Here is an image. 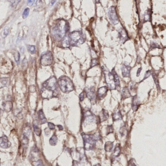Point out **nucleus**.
Instances as JSON below:
<instances>
[{"label": "nucleus", "mask_w": 166, "mask_h": 166, "mask_svg": "<svg viewBox=\"0 0 166 166\" xmlns=\"http://www.w3.org/2000/svg\"><path fill=\"white\" fill-rule=\"evenodd\" d=\"M1 109L0 108V115H1Z\"/></svg>", "instance_id": "obj_53"}, {"label": "nucleus", "mask_w": 166, "mask_h": 166, "mask_svg": "<svg viewBox=\"0 0 166 166\" xmlns=\"http://www.w3.org/2000/svg\"><path fill=\"white\" fill-rule=\"evenodd\" d=\"M119 37L120 40L123 43H124L126 41L129 40V39L128 34L124 28H122L119 31Z\"/></svg>", "instance_id": "obj_12"}, {"label": "nucleus", "mask_w": 166, "mask_h": 166, "mask_svg": "<svg viewBox=\"0 0 166 166\" xmlns=\"http://www.w3.org/2000/svg\"><path fill=\"white\" fill-rule=\"evenodd\" d=\"M112 74H113L114 77V79H115V82L117 86H120V82H119V76L117 75V74L116 73L115 70L113 69L112 71Z\"/></svg>", "instance_id": "obj_28"}, {"label": "nucleus", "mask_w": 166, "mask_h": 166, "mask_svg": "<svg viewBox=\"0 0 166 166\" xmlns=\"http://www.w3.org/2000/svg\"><path fill=\"white\" fill-rule=\"evenodd\" d=\"M97 121L96 117L89 109H85L83 112V123L84 125H87L93 122Z\"/></svg>", "instance_id": "obj_7"}, {"label": "nucleus", "mask_w": 166, "mask_h": 166, "mask_svg": "<svg viewBox=\"0 0 166 166\" xmlns=\"http://www.w3.org/2000/svg\"><path fill=\"white\" fill-rule=\"evenodd\" d=\"M35 0H28L27 1V5L29 7H31L35 3Z\"/></svg>", "instance_id": "obj_43"}, {"label": "nucleus", "mask_w": 166, "mask_h": 166, "mask_svg": "<svg viewBox=\"0 0 166 166\" xmlns=\"http://www.w3.org/2000/svg\"><path fill=\"white\" fill-rule=\"evenodd\" d=\"M106 135H108L109 133H112L114 132L113 127L112 125H108L106 128Z\"/></svg>", "instance_id": "obj_35"}, {"label": "nucleus", "mask_w": 166, "mask_h": 166, "mask_svg": "<svg viewBox=\"0 0 166 166\" xmlns=\"http://www.w3.org/2000/svg\"><path fill=\"white\" fill-rule=\"evenodd\" d=\"M81 135L84 142V148L86 151L93 149L95 148L97 141L101 139V136L98 132L92 135H86L83 133Z\"/></svg>", "instance_id": "obj_3"}, {"label": "nucleus", "mask_w": 166, "mask_h": 166, "mask_svg": "<svg viewBox=\"0 0 166 166\" xmlns=\"http://www.w3.org/2000/svg\"><path fill=\"white\" fill-rule=\"evenodd\" d=\"M152 16V10L151 9H148L146 10L144 14V23H146L147 22H150L151 20Z\"/></svg>", "instance_id": "obj_18"}, {"label": "nucleus", "mask_w": 166, "mask_h": 166, "mask_svg": "<svg viewBox=\"0 0 166 166\" xmlns=\"http://www.w3.org/2000/svg\"><path fill=\"white\" fill-rule=\"evenodd\" d=\"M62 40V45L63 47L68 48L71 46V42L69 35L65 36Z\"/></svg>", "instance_id": "obj_17"}, {"label": "nucleus", "mask_w": 166, "mask_h": 166, "mask_svg": "<svg viewBox=\"0 0 166 166\" xmlns=\"http://www.w3.org/2000/svg\"><path fill=\"white\" fill-rule=\"evenodd\" d=\"M14 56L15 58V60L17 62V65H19L20 61V54L18 51H15L14 53Z\"/></svg>", "instance_id": "obj_32"}, {"label": "nucleus", "mask_w": 166, "mask_h": 166, "mask_svg": "<svg viewBox=\"0 0 166 166\" xmlns=\"http://www.w3.org/2000/svg\"><path fill=\"white\" fill-rule=\"evenodd\" d=\"M11 146V143L10 142L5 135H3L0 137V147L3 149H8Z\"/></svg>", "instance_id": "obj_10"}, {"label": "nucleus", "mask_w": 166, "mask_h": 166, "mask_svg": "<svg viewBox=\"0 0 166 166\" xmlns=\"http://www.w3.org/2000/svg\"><path fill=\"white\" fill-rule=\"evenodd\" d=\"M151 74H152V72H151V71H150V70H148V71H146L145 74V75H144V78L143 79V80L141 82H142L143 81L146 79V78H149L150 76V75H151Z\"/></svg>", "instance_id": "obj_37"}, {"label": "nucleus", "mask_w": 166, "mask_h": 166, "mask_svg": "<svg viewBox=\"0 0 166 166\" xmlns=\"http://www.w3.org/2000/svg\"><path fill=\"white\" fill-rule=\"evenodd\" d=\"M31 132V128L29 125L26 126V127L24 128V133H23V136H27L28 137L30 135Z\"/></svg>", "instance_id": "obj_29"}, {"label": "nucleus", "mask_w": 166, "mask_h": 166, "mask_svg": "<svg viewBox=\"0 0 166 166\" xmlns=\"http://www.w3.org/2000/svg\"><path fill=\"white\" fill-rule=\"evenodd\" d=\"M56 0H50V5L51 6H54V3H55Z\"/></svg>", "instance_id": "obj_49"}, {"label": "nucleus", "mask_w": 166, "mask_h": 166, "mask_svg": "<svg viewBox=\"0 0 166 166\" xmlns=\"http://www.w3.org/2000/svg\"><path fill=\"white\" fill-rule=\"evenodd\" d=\"M109 117L108 113L107 111H106L105 109H103L102 110V115L99 116L100 121V122H103L105 120H107Z\"/></svg>", "instance_id": "obj_19"}, {"label": "nucleus", "mask_w": 166, "mask_h": 166, "mask_svg": "<svg viewBox=\"0 0 166 166\" xmlns=\"http://www.w3.org/2000/svg\"><path fill=\"white\" fill-rule=\"evenodd\" d=\"M53 62V56L51 51H48L42 55L41 58V63L42 65L47 66L51 65Z\"/></svg>", "instance_id": "obj_8"}, {"label": "nucleus", "mask_w": 166, "mask_h": 166, "mask_svg": "<svg viewBox=\"0 0 166 166\" xmlns=\"http://www.w3.org/2000/svg\"><path fill=\"white\" fill-rule=\"evenodd\" d=\"M48 126L50 130H54L55 129V125H54V124H53L51 122H48Z\"/></svg>", "instance_id": "obj_41"}, {"label": "nucleus", "mask_w": 166, "mask_h": 166, "mask_svg": "<svg viewBox=\"0 0 166 166\" xmlns=\"http://www.w3.org/2000/svg\"><path fill=\"white\" fill-rule=\"evenodd\" d=\"M103 72L105 75V82L107 84V87L110 90H115L117 86L116 84L114 77L112 72H110L108 70L103 67Z\"/></svg>", "instance_id": "obj_6"}, {"label": "nucleus", "mask_w": 166, "mask_h": 166, "mask_svg": "<svg viewBox=\"0 0 166 166\" xmlns=\"http://www.w3.org/2000/svg\"><path fill=\"white\" fill-rule=\"evenodd\" d=\"M96 1V2L97 3H98L99 2V1H100V0H95Z\"/></svg>", "instance_id": "obj_52"}, {"label": "nucleus", "mask_w": 166, "mask_h": 166, "mask_svg": "<svg viewBox=\"0 0 166 166\" xmlns=\"http://www.w3.org/2000/svg\"><path fill=\"white\" fill-rule=\"evenodd\" d=\"M125 128L124 127H122V128H121V129L119 132H120V133L121 134L122 136H123L124 135H125Z\"/></svg>", "instance_id": "obj_44"}, {"label": "nucleus", "mask_w": 166, "mask_h": 166, "mask_svg": "<svg viewBox=\"0 0 166 166\" xmlns=\"http://www.w3.org/2000/svg\"><path fill=\"white\" fill-rule=\"evenodd\" d=\"M79 99L80 101H82L84 100V98H85V92H82L80 95H79Z\"/></svg>", "instance_id": "obj_42"}, {"label": "nucleus", "mask_w": 166, "mask_h": 166, "mask_svg": "<svg viewBox=\"0 0 166 166\" xmlns=\"http://www.w3.org/2000/svg\"><path fill=\"white\" fill-rule=\"evenodd\" d=\"M160 48L159 45L154 42H152L151 44V49H154V48Z\"/></svg>", "instance_id": "obj_39"}, {"label": "nucleus", "mask_w": 166, "mask_h": 166, "mask_svg": "<svg viewBox=\"0 0 166 166\" xmlns=\"http://www.w3.org/2000/svg\"><path fill=\"white\" fill-rule=\"evenodd\" d=\"M14 115L18 119H21L23 118V115L22 114V110L21 109H17L14 111Z\"/></svg>", "instance_id": "obj_30"}, {"label": "nucleus", "mask_w": 166, "mask_h": 166, "mask_svg": "<svg viewBox=\"0 0 166 166\" xmlns=\"http://www.w3.org/2000/svg\"><path fill=\"white\" fill-rule=\"evenodd\" d=\"M58 128L59 129V130H63V127L62 126L60 125H58Z\"/></svg>", "instance_id": "obj_51"}, {"label": "nucleus", "mask_w": 166, "mask_h": 166, "mask_svg": "<svg viewBox=\"0 0 166 166\" xmlns=\"http://www.w3.org/2000/svg\"><path fill=\"white\" fill-rule=\"evenodd\" d=\"M33 128H34V132L36 134V135L38 136H41V128L38 125V124L37 123H34Z\"/></svg>", "instance_id": "obj_26"}, {"label": "nucleus", "mask_w": 166, "mask_h": 166, "mask_svg": "<svg viewBox=\"0 0 166 166\" xmlns=\"http://www.w3.org/2000/svg\"><path fill=\"white\" fill-rule=\"evenodd\" d=\"M20 0H11V4L12 7H16L18 3L20 2Z\"/></svg>", "instance_id": "obj_36"}, {"label": "nucleus", "mask_w": 166, "mask_h": 166, "mask_svg": "<svg viewBox=\"0 0 166 166\" xmlns=\"http://www.w3.org/2000/svg\"><path fill=\"white\" fill-rule=\"evenodd\" d=\"M122 98L123 99L129 98L131 96L129 89L127 87H124L122 89Z\"/></svg>", "instance_id": "obj_22"}, {"label": "nucleus", "mask_w": 166, "mask_h": 166, "mask_svg": "<svg viewBox=\"0 0 166 166\" xmlns=\"http://www.w3.org/2000/svg\"><path fill=\"white\" fill-rule=\"evenodd\" d=\"M109 20L114 25H117L119 23V18L117 13L115 7H111L108 11Z\"/></svg>", "instance_id": "obj_9"}, {"label": "nucleus", "mask_w": 166, "mask_h": 166, "mask_svg": "<svg viewBox=\"0 0 166 166\" xmlns=\"http://www.w3.org/2000/svg\"><path fill=\"white\" fill-rule=\"evenodd\" d=\"M141 70H142V68H140L138 69V72H137V76L138 77H139V75H140V72L141 71Z\"/></svg>", "instance_id": "obj_50"}, {"label": "nucleus", "mask_w": 166, "mask_h": 166, "mask_svg": "<svg viewBox=\"0 0 166 166\" xmlns=\"http://www.w3.org/2000/svg\"><path fill=\"white\" fill-rule=\"evenodd\" d=\"M122 115L120 111L115 112L113 114V120L114 121H117L122 120Z\"/></svg>", "instance_id": "obj_25"}, {"label": "nucleus", "mask_w": 166, "mask_h": 166, "mask_svg": "<svg viewBox=\"0 0 166 166\" xmlns=\"http://www.w3.org/2000/svg\"><path fill=\"white\" fill-rule=\"evenodd\" d=\"M152 76H153V80H154V82H155V84L156 85V87L157 89H158V90H160V87L159 83V81L158 79L157 78V77L156 76V74L154 73H152Z\"/></svg>", "instance_id": "obj_31"}, {"label": "nucleus", "mask_w": 166, "mask_h": 166, "mask_svg": "<svg viewBox=\"0 0 166 166\" xmlns=\"http://www.w3.org/2000/svg\"><path fill=\"white\" fill-rule=\"evenodd\" d=\"M58 85L61 91L68 93L74 90V85L71 79L67 76H62L58 79Z\"/></svg>", "instance_id": "obj_4"}, {"label": "nucleus", "mask_w": 166, "mask_h": 166, "mask_svg": "<svg viewBox=\"0 0 166 166\" xmlns=\"http://www.w3.org/2000/svg\"><path fill=\"white\" fill-rule=\"evenodd\" d=\"M10 81L9 78H0V88L7 87L9 84Z\"/></svg>", "instance_id": "obj_21"}, {"label": "nucleus", "mask_w": 166, "mask_h": 166, "mask_svg": "<svg viewBox=\"0 0 166 166\" xmlns=\"http://www.w3.org/2000/svg\"><path fill=\"white\" fill-rule=\"evenodd\" d=\"M42 3H43V0H37L36 5L38 7V6H40Z\"/></svg>", "instance_id": "obj_48"}, {"label": "nucleus", "mask_w": 166, "mask_h": 166, "mask_svg": "<svg viewBox=\"0 0 166 166\" xmlns=\"http://www.w3.org/2000/svg\"><path fill=\"white\" fill-rule=\"evenodd\" d=\"M28 51L32 54H34L36 53V47L34 45H27Z\"/></svg>", "instance_id": "obj_33"}, {"label": "nucleus", "mask_w": 166, "mask_h": 166, "mask_svg": "<svg viewBox=\"0 0 166 166\" xmlns=\"http://www.w3.org/2000/svg\"><path fill=\"white\" fill-rule=\"evenodd\" d=\"M107 87L106 86H104L99 88L98 90V97L99 99L102 100L105 98L107 94Z\"/></svg>", "instance_id": "obj_14"}, {"label": "nucleus", "mask_w": 166, "mask_h": 166, "mask_svg": "<svg viewBox=\"0 0 166 166\" xmlns=\"http://www.w3.org/2000/svg\"><path fill=\"white\" fill-rule=\"evenodd\" d=\"M120 153H121V149H120L119 146L117 145L116 147L112 154V160L115 159L117 157H119V156L120 155Z\"/></svg>", "instance_id": "obj_23"}, {"label": "nucleus", "mask_w": 166, "mask_h": 166, "mask_svg": "<svg viewBox=\"0 0 166 166\" xmlns=\"http://www.w3.org/2000/svg\"><path fill=\"white\" fill-rule=\"evenodd\" d=\"M140 105V100L139 97L136 95L133 98L132 109L134 111H136Z\"/></svg>", "instance_id": "obj_16"}, {"label": "nucleus", "mask_w": 166, "mask_h": 166, "mask_svg": "<svg viewBox=\"0 0 166 166\" xmlns=\"http://www.w3.org/2000/svg\"><path fill=\"white\" fill-rule=\"evenodd\" d=\"M34 165L35 166H43V162L41 159L38 160L37 161H36L34 163Z\"/></svg>", "instance_id": "obj_40"}, {"label": "nucleus", "mask_w": 166, "mask_h": 166, "mask_svg": "<svg viewBox=\"0 0 166 166\" xmlns=\"http://www.w3.org/2000/svg\"><path fill=\"white\" fill-rule=\"evenodd\" d=\"M71 46H75L82 44L85 42V38L83 33L79 31H73L69 35Z\"/></svg>", "instance_id": "obj_5"}, {"label": "nucleus", "mask_w": 166, "mask_h": 166, "mask_svg": "<svg viewBox=\"0 0 166 166\" xmlns=\"http://www.w3.org/2000/svg\"><path fill=\"white\" fill-rule=\"evenodd\" d=\"M131 67L129 65L127 64L123 65L122 67V75L124 78H129L131 71Z\"/></svg>", "instance_id": "obj_13"}, {"label": "nucleus", "mask_w": 166, "mask_h": 166, "mask_svg": "<svg viewBox=\"0 0 166 166\" xmlns=\"http://www.w3.org/2000/svg\"><path fill=\"white\" fill-rule=\"evenodd\" d=\"M58 83L56 78L53 76L48 79L42 84L41 95L44 99H49L58 97L59 94Z\"/></svg>", "instance_id": "obj_1"}, {"label": "nucleus", "mask_w": 166, "mask_h": 166, "mask_svg": "<svg viewBox=\"0 0 166 166\" xmlns=\"http://www.w3.org/2000/svg\"><path fill=\"white\" fill-rule=\"evenodd\" d=\"M114 147L113 143L111 141H107L105 143V151L107 152H111L113 148Z\"/></svg>", "instance_id": "obj_24"}, {"label": "nucleus", "mask_w": 166, "mask_h": 166, "mask_svg": "<svg viewBox=\"0 0 166 166\" xmlns=\"http://www.w3.org/2000/svg\"><path fill=\"white\" fill-rule=\"evenodd\" d=\"M29 12H30V9L29 8H25L24 10V12L22 13V18L24 19H25L29 15Z\"/></svg>", "instance_id": "obj_34"}, {"label": "nucleus", "mask_w": 166, "mask_h": 166, "mask_svg": "<svg viewBox=\"0 0 166 166\" xmlns=\"http://www.w3.org/2000/svg\"><path fill=\"white\" fill-rule=\"evenodd\" d=\"M38 117H39V121L41 122V124H43L47 122V119H46V118L45 117L43 111L42 109H41L38 111Z\"/></svg>", "instance_id": "obj_20"}, {"label": "nucleus", "mask_w": 166, "mask_h": 166, "mask_svg": "<svg viewBox=\"0 0 166 166\" xmlns=\"http://www.w3.org/2000/svg\"><path fill=\"white\" fill-rule=\"evenodd\" d=\"M87 96L90 100L92 105L95 104L96 103V95L95 94L94 88H90L86 92Z\"/></svg>", "instance_id": "obj_11"}, {"label": "nucleus", "mask_w": 166, "mask_h": 166, "mask_svg": "<svg viewBox=\"0 0 166 166\" xmlns=\"http://www.w3.org/2000/svg\"><path fill=\"white\" fill-rule=\"evenodd\" d=\"M50 129H48V128H46V129H45V130H44V132H45V135H46V136H49V135H50Z\"/></svg>", "instance_id": "obj_47"}, {"label": "nucleus", "mask_w": 166, "mask_h": 166, "mask_svg": "<svg viewBox=\"0 0 166 166\" xmlns=\"http://www.w3.org/2000/svg\"><path fill=\"white\" fill-rule=\"evenodd\" d=\"M58 139L57 136L56 135H54L53 136L51 137V138L50 139V144L51 146H55L58 143Z\"/></svg>", "instance_id": "obj_27"}, {"label": "nucleus", "mask_w": 166, "mask_h": 166, "mask_svg": "<svg viewBox=\"0 0 166 166\" xmlns=\"http://www.w3.org/2000/svg\"><path fill=\"white\" fill-rule=\"evenodd\" d=\"M129 166H136L135 164V160L134 159H132L130 160L129 161Z\"/></svg>", "instance_id": "obj_45"}, {"label": "nucleus", "mask_w": 166, "mask_h": 166, "mask_svg": "<svg viewBox=\"0 0 166 166\" xmlns=\"http://www.w3.org/2000/svg\"><path fill=\"white\" fill-rule=\"evenodd\" d=\"M98 64V61L96 59H93L92 60L91 63V68H92L94 66L97 65Z\"/></svg>", "instance_id": "obj_38"}, {"label": "nucleus", "mask_w": 166, "mask_h": 166, "mask_svg": "<svg viewBox=\"0 0 166 166\" xmlns=\"http://www.w3.org/2000/svg\"><path fill=\"white\" fill-rule=\"evenodd\" d=\"M8 33H9L8 29H7V28H5L4 30V32H3V35H4V37H6L8 35Z\"/></svg>", "instance_id": "obj_46"}, {"label": "nucleus", "mask_w": 166, "mask_h": 166, "mask_svg": "<svg viewBox=\"0 0 166 166\" xmlns=\"http://www.w3.org/2000/svg\"><path fill=\"white\" fill-rule=\"evenodd\" d=\"M2 106L3 110L7 113L10 112L13 109V103L10 101L3 102L2 104Z\"/></svg>", "instance_id": "obj_15"}, {"label": "nucleus", "mask_w": 166, "mask_h": 166, "mask_svg": "<svg viewBox=\"0 0 166 166\" xmlns=\"http://www.w3.org/2000/svg\"><path fill=\"white\" fill-rule=\"evenodd\" d=\"M70 30V25L68 22L64 20H59L54 27L52 35L57 40H62L65 35Z\"/></svg>", "instance_id": "obj_2"}]
</instances>
